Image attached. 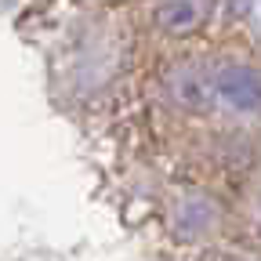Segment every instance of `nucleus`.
<instances>
[{
    "label": "nucleus",
    "instance_id": "f257e3e1",
    "mask_svg": "<svg viewBox=\"0 0 261 261\" xmlns=\"http://www.w3.org/2000/svg\"><path fill=\"white\" fill-rule=\"evenodd\" d=\"M218 91L232 109H243V113L261 109V80L247 65H228L221 73V80H218Z\"/></svg>",
    "mask_w": 261,
    "mask_h": 261
},
{
    "label": "nucleus",
    "instance_id": "f03ea898",
    "mask_svg": "<svg viewBox=\"0 0 261 261\" xmlns=\"http://www.w3.org/2000/svg\"><path fill=\"white\" fill-rule=\"evenodd\" d=\"M200 0H167L160 11V25H167V29H189L200 22Z\"/></svg>",
    "mask_w": 261,
    "mask_h": 261
}]
</instances>
